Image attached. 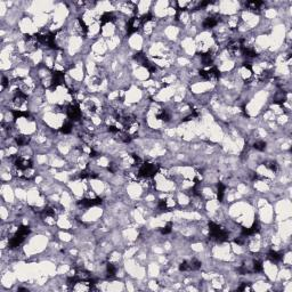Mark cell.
<instances>
[{"mask_svg": "<svg viewBox=\"0 0 292 292\" xmlns=\"http://www.w3.org/2000/svg\"><path fill=\"white\" fill-rule=\"evenodd\" d=\"M171 229H173V223H168L163 228H161V233L162 234H169V233H171Z\"/></svg>", "mask_w": 292, "mask_h": 292, "instance_id": "19", "label": "cell"}, {"mask_svg": "<svg viewBox=\"0 0 292 292\" xmlns=\"http://www.w3.org/2000/svg\"><path fill=\"white\" fill-rule=\"evenodd\" d=\"M102 203V199L99 198H94V199H83L81 201L79 202L80 205L85 208H90V207H95V205H98V204Z\"/></svg>", "mask_w": 292, "mask_h": 292, "instance_id": "5", "label": "cell"}, {"mask_svg": "<svg viewBox=\"0 0 292 292\" xmlns=\"http://www.w3.org/2000/svg\"><path fill=\"white\" fill-rule=\"evenodd\" d=\"M268 258H269L272 261H275V263H276V261H279L281 259H282V254L277 251L272 250V251L268 252Z\"/></svg>", "mask_w": 292, "mask_h": 292, "instance_id": "12", "label": "cell"}, {"mask_svg": "<svg viewBox=\"0 0 292 292\" xmlns=\"http://www.w3.org/2000/svg\"><path fill=\"white\" fill-rule=\"evenodd\" d=\"M114 21H115V15H114L113 13H110V12H106V13H104L103 15L101 16V24L102 25L106 24V23L114 22Z\"/></svg>", "mask_w": 292, "mask_h": 292, "instance_id": "7", "label": "cell"}, {"mask_svg": "<svg viewBox=\"0 0 292 292\" xmlns=\"http://www.w3.org/2000/svg\"><path fill=\"white\" fill-rule=\"evenodd\" d=\"M263 5H264L263 1H248V3H245V6L248 7L250 10H252V12H258Z\"/></svg>", "mask_w": 292, "mask_h": 292, "instance_id": "8", "label": "cell"}, {"mask_svg": "<svg viewBox=\"0 0 292 292\" xmlns=\"http://www.w3.org/2000/svg\"><path fill=\"white\" fill-rule=\"evenodd\" d=\"M72 128H73L72 121H66V122H64L62 128H61V131L63 132V134H70V132L72 131Z\"/></svg>", "mask_w": 292, "mask_h": 292, "instance_id": "13", "label": "cell"}, {"mask_svg": "<svg viewBox=\"0 0 292 292\" xmlns=\"http://www.w3.org/2000/svg\"><path fill=\"white\" fill-rule=\"evenodd\" d=\"M200 76L204 80H207V81H217L220 77V72L216 66H210V67L201 70L200 71Z\"/></svg>", "mask_w": 292, "mask_h": 292, "instance_id": "3", "label": "cell"}, {"mask_svg": "<svg viewBox=\"0 0 292 292\" xmlns=\"http://www.w3.org/2000/svg\"><path fill=\"white\" fill-rule=\"evenodd\" d=\"M179 270L180 272H189V270H192L191 263L189 261H183L182 264L179 265Z\"/></svg>", "mask_w": 292, "mask_h": 292, "instance_id": "16", "label": "cell"}, {"mask_svg": "<svg viewBox=\"0 0 292 292\" xmlns=\"http://www.w3.org/2000/svg\"><path fill=\"white\" fill-rule=\"evenodd\" d=\"M65 113L67 115V118L70 119V121H79L82 116V112L80 110V106L77 103H72L70 104V105H67Z\"/></svg>", "mask_w": 292, "mask_h": 292, "instance_id": "4", "label": "cell"}, {"mask_svg": "<svg viewBox=\"0 0 292 292\" xmlns=\"http://www.w3.org/2000/svg\"><path fill=\"white\" fill-rule=\"evenodd\" d=\"M253 147L257 150V151H264L266 148V143L264 141H257L253 144Z\"/></svg>", "mask_w": 292, "mask_h": 292, "instance_id": "17", "label": "cell"}, {"mask_svg": "<svg viewBox=\"0 0 292 292\" xmlns=\"http://www.w3.org/2000/svg\"><path fill=\"white\" fill-rule=\"evenodd\" d=\"M159 167L155 163H151V162H143L139 166L138 169V176L145 179H152L154 175L157 173Z\"/></svg>", "mask_w": 292, "mask_h": 292, "instance_id": "2", "label": "cell"}, {"mask_svg": "<svg viewBox=\"0 0 292 292\" xmlns=\"http://www.w3.org/2000/svg\"><path fill=\"white\" fill-rule=\"evenodd\" d=\"M115 273H116V268L114 267V265L113 264H109L106 265V274H107V276L109 277H113L114 275H115Z\"/></svg>", "mask_w": 292, "mask_h": 292, "instance_id": "14", "label": "cell"}, {"mask_svg": "<svg viewBox=\"0 0 292 292\" xmlns=\"http://www.w3.org/2000/svg\"><path fill=\"white\" fill-rule=\"evenodd\" d=\"M253 272H256V273H260L261 270H263V264H261V261L259 260H256L253 263Z\"/></svg>", "mask_w": 292, "mask_h": 292, "instance_id": "18", "label": "cell"}, {"mask_svg": "<svg viewBox=\"0 0 292 292\" xmlns=\"http://www.w3.org/2000/svg\"><path fill=\"white\" fill-rule=\"evenodd\" d=\"M224 194H225V186H224L223 183H219L218 186H217V198L219 201H223Z\"/></svg>", "mask_w": 292, "mask_h": 292, "instance_id": "10", "label": "cell"}, {"mask_svg": "<svg viewBox=\"0 0 292 292\" xmlns=\"http://www.w3.org/2000/svg\"><path fill=\"white\" fill-rule=\"evenodd\" d=\"M219 23V17L218 16H209L204 19L203 28L204 29H212Z\"/></svg>", "mask_w": 292, "mask_h": 292, "instance_id": "6", "label": "cell"}, {"mask_svg": "<svg viewBox=\"0 0 292 292\" xmlns=\"http://www.w3.org/2000/svg\"><path fill=\"white\" fill-rule=\"evenodd\" d=\"M157 118L159 120H162V121H166L167 122V121H169L171 116H170V114L168 113V111L167 110H161L160 112L157 114Z\"/></svg>", "mask_w": 292, "mask_h": 292, "instance_id": "11", "label": "cell"}, {"mask_svg": "<svg viewBox=\"0 0 292 292\" xmlns=\"http://www.w3.org/2000/svg\"><path fill=\"white\" fill-rule=\"evenodd\" d=\"M15 141H16V144L19 145V146H25V145L29 144V141H30V137L25 135H19L16 137Z\"/></svg>", "mask_w": 292, "mask_h": 292, "instance_id": "9", "label": "cell"}, {"mask_svg": "<svg viewBox=\"0 0 292 292\" xmlns=\"http://www.w3.org/2000/svg\"><path fill=\"white\" fill-rule=\"evenodd\" d=\"M265 166L269 170L274 171V173H276L277 170H279V164H277L276 161H267L266 163H265Z\"/></svg>", "mask_w": 292, "mask_h": 292, "instance_id": "15", "label": "cell"}, {"mask_svg": "<svg viewBox=\"0 0 292 292\" xmlns=\"http://www.w3.org/2000/svg\"><path fill=\"white\" fill-rule=\"evenodd\" d=\"M209 236L212 240H216L218 242H224L228 240V233L225 228L220 227L218 224L210 221L209 223Z\"/></svg>", "mask_w": 292, "mask_h": 292, "instance_id": "1", "label": "cell"}]
</instances>
